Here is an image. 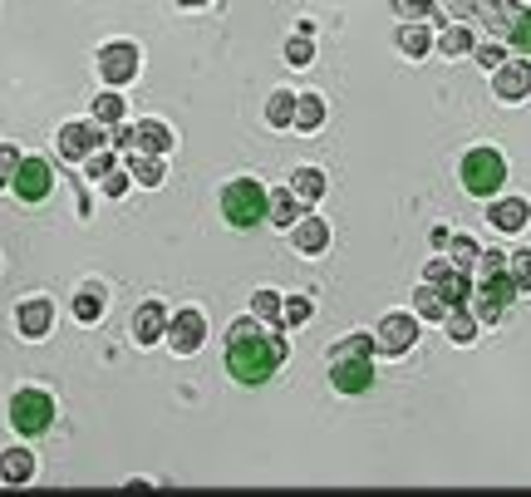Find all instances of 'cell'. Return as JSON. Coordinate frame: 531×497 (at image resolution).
I'll return each mask as SVG.
<instances>
[{
    "instance_id": "obj_1",
    "label": "cell",
    "mask_w": 531,
    "mask_h": 497,
    "mask_svg": "<svg viewBox=\"0 0 531 497\" xmlns=\"http://www.w3.org/2000/svg\"><path fill=\"white\" fill-rule=\"evenodd\" d=\"M286 360V340L266 335L256 320H236L227 335V370L236 384H266Z\"/></svg>"
},
{
    "instance_id": "obj_2",
    "label": "cell",
    "mask_w": 531,
    "mask_h": 497,
    "mask_svg": "<svg viewBox=\"0 0 531 497\" xmlns=\"http://www.w3.org/2000/svg\"><path fill=\"white\" fill-rule=\"evenodd\" d=\"M266 207H271V192L261 183H251V178H236L227 192H222V212H227V222L232 227H256V222H266Z\"/></svg>"
},
{
    "instance_id": "obj_3",
    "label": "cell",
    "mask_w": 531,
    "mask_h": 497,
    "mask_svg": "<svg viewBox=\"0 0 531 497\" xmlns=\"http://www.w3.org/2000/svg\"><path fill=\"white\" fill-rule=\"evenodd\" d=\"M10 424H15V434L40 438L55 424V399L45 389H15L10 394Z\"/></svg>"
},
{
    "instance_id": "obj_4",
    "label": "cell",
    "mask_w": 531,
    "mask_h": 497,
    "mask_svg": "<svg viewBox=\"0 0 531 497\" xmlns=\"http://www.w3.org/2000/svg\"><path fill=\"white\" fill-rule=\"evenodd\" d=\"M502 183H507V163H502L497 148H472L463 158V187L472 197H492Z\"/></svg>"
},
{
    "instance_id": "obj_5",
    "label": "cell",
    "mask_w": 531,
    "mask_h": 497,
    "mask_svg": "<svg viewBox=\"0 0 531 497\" xmlns=\"http://www.w3.org/2000/svg\"><path fill=\"white\" fill-rule=\"evenodd\" d=\"M10 187H15V197H20V202H45V197H50V187H55V173H50V163H45V158H20V168H15Z\"/></svg>"
},
{
    "instance_id": "obj_6",
    "label": "cell",
    "mask_w": 531,
    "mask_h": 497,
    "mask_svg": "<svg viewBox=\"0 0 531 497\" xmlns=\"http://www.w3.org/2000/svg\"><path fill=\"white\" fill-rule=\"evenodd\" d=\"M99 69H104V79H109V84H128V79L138 74V50H133L128 40L104 45V50H99Z\"/></svg>"
},
{
    "instance_id": "obj_7",
    "label": "cell",
    "mask_w": 531,
    "mask_h": 497,
    "mask_svg": "<svg viewBox=\"0 0 531 497\" xmlns=\"http://www.w3.org/2000/svg\"><path fill=\"white\" fill-rule=\"evenodd\" d=\"M330 379H335V389H340V394H364V389L374 384V365H369L364 355H354V360L335 355V370H330Z\"/></svg>"
},
{
    "instance_id": "obj_8",
    "label": "cell",
    "mask_w": 531,
    "mask_h": 497,
    "mask_svg": "<svg viewBox=\"0 0 531 497\" xmlns=\"http://www.w3.org/2000/svg\"><path fill=\"white\" fill-rule=\"evenodd\" d=\"M94 148H104V133L94 124H64L59 128V153H64V158H89Z\"/></svg>"
},
{
    "instance_id": "obj_9",
    "label": "cell",
    "mask_w": 531,
    "mask_h": 497,
    "mask_svg": "<svg viewBox=\"0 0 531 497\" xmlns=\"http://www.w3.org/2000/svg\"><path fill=\"white\" fill-rule=\"evenodd\" d=\"M202 335H207V320H202V311H182L173 320V335H168V345H173L177 355H192V350L202 345Z\"/></svg>"
},
{
    "instance_id": "obj_10",
    "label": "cell",
    "mask_w": 531,
    "mask_h": 497,
    "mask_svg": "<svg viewBox=\"0 0 531 497\" xmlns=\"http://www.w3.org/2000/svg\"><path fill=\"white\" fill-rule=\"evenodd\" d=\"M413 335H418V330H413V315H389V320L379 325V350H384V355H404L413 345Z\"/></svg>"
},
{
    "instance_id": "obj_11",
    "label": "cell",
    "mask_w": 531,
    "mask_h": 497,
    "mask_svg": "<svg viewBox=\"0 0 531 497\" xmlns=\"http://www.w3.org/2000/svg\"><path fill=\"white\" fill-rule=\"evenodd\" d=\"M531 94V64H497V99L517 104Z\"/></svg>"
},
{
    "instance_id": "obj_12",
    "label": "cell",
    "mask_w": 531,
    "mask_h": 497,
    "mask_svg": "<svg viewBox=\"0 0 531 497\" xmlns=\"http://www.w3.org/2000/svg\"><path fill=\"white\" fill-rule=\"evenodd\" d=\"M30 478H35V453H30V448H5V453H0V483L20 488V483H30Z\"/></svg>"
},
{
    "instance_id": "obj_13",
    "label": "cell",
    "mask_w": 531,
    "mask_h": 497,
    "mask_svg": "<svg viewBox=\"0 0 531 497\" xmlns=\"http://www.w3.org/2000/svg\"><path fill=\"white\" fill-rule=\"evenodd\" d=\"M50 301H25L20 311H15V325H20V335L25 340H40V335H50Z\"/></svg>"
},
{
    "instance_id": "obj_14",
    "label": "cell",
    "mask_w": 531,
    "mask_h": 497,
    "mask_svg": "<svg viewBox=\"0 0 531 497\" xmlns=\"http://www.w3.org/2000/svg\"><path fill=\"white\" fill-rule=\"evenodd\" d=\"M512 296H517V281H512V276L487 271V281H482V301H487V306H482V315H487V320H492V315H502V306H507Z\"/></svg>"
},
{
    "instance_id": "obj_15",
    "label": "cell",
    "mask_w": 531,
    "mask_h": 497,
    "mask_svg": "<svg viewBox=\"0 0 531 497\" xmlns=\"http://www.w3.org/2000/svg\"><path fill=\"white\" fill-rule=\"evenodd\" d=\"M428 281L443 291V301H448V306H463V296H468V281H463L458 271H448V266H428Z\"/></svg>"
},
{
    "instance_id": "obj_16",
    "label": "cell",
    "mask_w": 531,
    "mask_h": 497,
    "mask_svg": "<svg viewBox=\"0 0 531 497\" xmlns=\"http://www.w3.org/2000/svg\"><path fill=\"white\" fill-rule=\"evenodd\" d=\"M133 340L138 345H153V340H163V306H143V311L133 315Z\"/></svg>"
},
{
    "instance_id": "obj_17",
    "label": "cell",
    "mask_w": 531,
    "mask_h": 497,
    "mask_svg": "<svg viewBox=\"0 0 531 497\" xmlns=\"http://www.w3.org/2000/svg\"><path fill=\"white\" fill-rule=\"evenodd\" d=\"M330 242V232H325V222H315V217H305L300 227H295V251H305V256H320Z\"/></svg>"
},
{
    "instance_id": "obj_18",
    "label": "cell",
    "mask_w": 531,
    "mask_h": 497,
    "mask_svg": "<svg viewBox=\"0 0 531 497\" xmlns=\"http://www.w3.org/2000/svg\"><path fill=\"white\" fill-rule=\"evenodd\" d=\"M522 222H527V202H522V197H507V202L492 207V227H497V232H517Z\"/></svg>"
},
{
    "instance_id": "obj_19",
    "label": "cell",
    "mask_w": 531,
    "mask_h": 497,
    "mask_svg": "<svg viewBox=\"0 0 531 497\" xmlns=\"http://www.w3.org/2000/svg\"><path fill=\"white\" fill-rule=\"evenodd\" d=\"M291 192H295V197H305V202H315V197L325 192V178H320L315 168H300V173L291 178Z\"/></svg>"
},
{
    "instance_id": "obj_20",
    "label": "cell",
    "mask_w": 531,
    "mask_h": 497,
    "mask_svg": "<svg viewBox=\"0 0 531 497\" xmlns=\"http://www.w3.org/2000/svg\"><path fill=\"white\" fill-rule=\"evenodd\" d=\"M266 114H271V124H276V128L295 124V94H291V89H281V94H271V109H266Z\"/></svg>"
},
{
    "instance_id": "obj_21",
    "label": "cell",
    "mask_w": 531,
    "mask_h": 497,
    "mask_svg": "<svg viewBox=\"0 0 531 497\" xmlns=\"http://www.w3.org/2000/svg\"><path fill=\"white\" fill-rule=\"evenodd\" d=\"M320 119H325V104H320V99H310V94H305V99H295V124L305 128V133H310V128H320Z\"/></svg>"
},
{
    "instance_id": "obj_22",
    "label": "cell",
    "mask_w": 531,
    "mask_h": 497,
    "mask_svg": "<svg viewBox=\"0 0 531 497\" xmlns=\"http://www.w3.org/2000/svg\"><path fill=\"white\" fill-rule=\"evenodd\" d=\"M507 40H512L522 55H531V10H517V15H512V25H507Z\"/></svg>"
},
{
    "instance_id": "obj_23",
    "label": "cell",
    "mask_w": 531,
    "mask_h": 497,
    "mask_svg": "<svg viewBox=\"0 0 531 497\" xmlns=\"http://www.w3.org/2000/svg\"><path fill=\"white\" fill-rule=\"evenodd\" d=\"M276 227H291L295 222V192H271V212H266Z\"/></svg>"
},
{
    "instance_id": "obj_24",
    "label": "cell",
    "mask_w": 531,
    "mask_h": 497,
    "mask_svg": "<svg viewBox=\"0 0 531 497\" xmlns=\"http://www.w3.org/2000/svg\"><path fill=\"white\" fill-rule=\"evenodd\" d=\"M133 133H138V143H143V148H153V153H163V148L173 143V138H168V128H163V124H138Z\"/></svg>"
},
{
    "instance_id": "obj_25",
    "label": "cell",
    "mask_w": 531,
    "mask_h": 497,
    "mask_svg": "<svg viewBox=\"0 0 531 497\" xmlns=\"http://www.w3.org/2000/svg\"><path fill=\"white\" fill-rule=\"evenodd\" d=\"M438 45H443V55H468V50H472L468 25H453V30H448V35H443Z\"/></svg>"
},
{
    "instance_id": "obj_26",
    "label": "cell",
    "mask_w": 531,
    "mask_h": 497,
    "mask_svg": "<svg viewBox=\"0 0 531 497\" xmlns=\"http://www.w3.org/2000/svg\"><path fill=\"white\" fill-rule=\"evenodd\" d=\"M399 45H404V50L413 55V60H418V55H428V45H433V40H428V30H418V25H409V30H399Z\"/></svg>"
},
{
    "instance_id": "obj_27",
    "label": "cell",
    "mask_w": 531,
    "mask_h": 497,
    "mask_svg": "<svg viewBox=\"0 0 531 497\" xmlns=\"http://www.w3.org/2000/svg\"><path fill=\"white\" fill-rule=\"evenodd\" d=\"M133 178L148 183V187H158L163 183V163H158V158H133Z\"/></svg>"
},
{
    "instance_id": "obj_28",
    "label": "cell",
    "mask_w": 531,
    "mask_h": 497,
    "mask_svg": "<svg viewBox=\"0 0 531 497\" xmlns=\"http://www.w3.org/2000/svg\"><path fill=\"white\" fill-rule=\"evenodd\" d=\"M118 114H123V99H118V94H99V104H94V119L114 124Z\"/></svg>"
},
{
    "instance_id": "obj_29",
    "label": "cell",
    "mask_w": 531,
    "mask_h": 497,
    "mask_svg": "<svg viewBox=\"0 0 531 497\" xmlns=\"http://www.w3.org/2000/svg\"><path fill=\"white\" fill-rule=\"evenodd\" d=\"M99 311H104V301H99L94 291H84V296H74V315H79V320H99Z\"/></svg>"
},
{
    "instance_id": "obj_30",
    "label": "cell",
    "mask_w": 531,
    "mask_h": 497,
    "mask_svg": "<svg viewBox=\"0 0 531 497\" xmlns=\"http://www.w3.org/2000/svg\"><path fill=\"white\" fill-rule=\"evenodd\" d=\"M512 281H517V291H531V251L512 261Z\"/></svg>"
},
{
    "instance_id": "obj_31",
    "label": "cell",
    "mask_w": 531,
    "mask_h": 497,
    "mask_svg": "<svg viewBox=\"0 0 531 497\" xmlns=\"http://www.w3.org/2000/svg\"><path fill=\"white\" fill-rule=\"evenodd\" d=\"M418 311H423V315H443V311H448V301L428 286V291H418Z\"/></svg>"
},
{
    "instance_id": "obj_32",
    "label": "cell",
    "mask_w": 531,
    "mask_h": 497,
    "mask_svg": "<svg viewBox=\"0 0 531 497\" xmlns=\"http://www.w3.org/2000/svg\"><path fill=\"white\" fill-rule=\"evenodd\" d=\"M15 168H20V153L15 148H0V187L15 178Z\"/></svg>"
},
{
    "instance_id": "obj_33",
    "label": "cell",
    "mask_w": 531,
    "mask_h": 497,
    "mask_svg": "<svg viewBox=\"0 0 531 497\" xmlns=\"http://www.w3.org/2000/svg\"><path fill=\"white\" fill-rule=\"evenodd\" d=\"M286 60H291V64H310V60H315L310 40H291V45H286Z\"/></svg>"
},
{
    "instance_id": "obj_34",
    "label": "cell",
    "mask_w": 531,
    "mask_h": 497,
    "mask_svg": "<svg viewBox=\"0 0 531 497\" xmlns=\"http://www.w3.org/2000/svg\"><path fill=\"white\" fill-rule=\"evenodd\" d=\"M448 335H453V340H472L477 330H472L468 315H453V320H448Z\"/></svg>"
},
{
    "instance_id": "obj_35",
    "label": "cell",
    "mask_w": 531,
    "mask_h": 497,
    "mask_svg": "<svg viewBox=\"0 0 531 497\" xmlns=\"http://www.w3.org/2000/svg\"><path fill=\"white\" fill-rule=\"evenodd\" d=\"M256 315H281V301H276V291H256Z\"/></svg>"
},
{
    "instance_id": "obj_36",
    "label": "cell",
    "mask_w": 531,
    "mask_h": 497,
    "mask_svg": "<svg viewBox=\"0 0 531 497\" xmlns=\"http://www.w3.org/2000/svg\"><path fill=\"white\" fill-rule=\"evenodd\" d=\"M394 10H399V15H428L433 0H394Z\"/></svg>"
},
{
    "instance_id": "obj_37",
    "label": "cell",
    "mask_w": 531,
    "mask_h": 497,
    "mask_svg": "<svg viewBox=\"0 0 531 497\" xmlns=\"http://www.w3.org/2000/svg\"><path fill=\"white\" fill-rule=\"evenodd\" d=\"M305 315H310V301H291V306H286V320H291V325H300Z\"/></svg>"
},
{
    "instance_id": "obj_38",
    "label": "cell",
    "mask_w": 531,
    "mask_h": 497,
    "mask_svg": "<svg viewBox=\"0 0 531 497\" xmlns=\"http://www.w3.org/2000/svg\"><path fill=\"white\" fill-rule=\"evenodd\" d=\"M109 168H114V158H104V153H94V158H89V173H94V178H104Z\"/></svg>"
},
{
    "instance_id": "obj_39",
    "label": "cell",
    "mask_w": 531,
    "mask_h": 497,
    "mask_svg": "<svg viewBox=\"0 0 531 497\" xmlns=\"http://www.w3.org/2000/svg\"><path fill=\"white\" fill-rule=\"evenodd\" d=\"M477 60H482V64H492V69H497V64H502V50H497V45H482V50H477Z\"/></svg>"
},
{
    "instance_id": "obj_40",
    "label": "cell",
    "mask_w": 531,
    "mask_h": 497,
    "mask_svg": "<svg viewBox=\"0 0 531 497\" xmlns=\"http://www.w3.org/2000/svg\"><path fill=\"white\" fill-rule=\"evenodd\" d=\"M104 187H109V197H118V192H123V173L109 168V173H104Z\"/></svg>"
},
{
    "instance_id": "obj_41",
    "label": "cell",
    "mask_w": 531,
    "mask_h": 497,
    "mask_svg": "<svg viewBox=\"0 0 531 497\" xmlns=\"http://www.w3.org/2000/svg\"><path fill=\"white\" fill-rule=\"evenodd\" d=\"M472 251H477L472 242H458V266H468V261H472Z\"/></svg>"
},
{
    "instance_id": "obj_42",
    "label": "cell",
    "mask_w": 531,
    "mask_h": 497,
    "mask_svg": "<svg viewBox=\"0 0 531 497\" xmlns=\"http://www.w3.org/2000/svg\"><path fill=\"white\" fill-rule=\"evenodd\" d=\"M182 5H207V0H182Z\"/></svg>"
}]
</instances>
